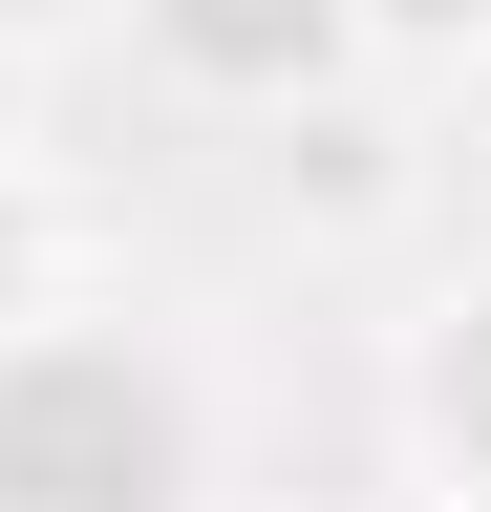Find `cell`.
<instances>
[{"instance_id":"cell-1","label":"cell","mask_w":491,"mask_h":512,"mask_svg":"<svg viewBox=\"0 0 491 512\" xmlns=\"http://www.w3.org/2000/svg\"><path fill=\"white\" fill-rule=\"evenodd\" d=\"M214 491V363L107 278L0 320V512H193Z\"/></svg>"},{"instance_id":"cell-2","label":"cell","mask_w":491,"mask_h":512,"mask_svg":"<svg viewBox=\"0 0 491 512\" xmlns=\"http://www.w3.org/2000/svg\"><path fill=\"white\" fill-rule=\"evenodd\" d=\"M107 22L150 43L171 107H235V128H299L363 86V0H107Z\"/></svg>"},{"instance_id":"cell-3","label":"cell","mask_w":491,"mask_h":512,"mask_svg":"<svg viewBox=\"0 0 491 512\" xmlns=\"http://www.w3.org/2000/svg\"><path fill=\"white\" fill-rule=\"evenodd\" d=\"M385 427H406V470L449 491V512H491V256L427 278V320L385 342Z\"/></svg>"},{"instance_id":"cell-4","label":"cell","mask_w":491,"mask_h":512,"mask_svg":"<svg viewBox=\"0 0 491 512\" xmlns=\"http://www.w3.org/2000/svg\"><path fill=\"white\" fill-rule=\"evenodd\" d=\"M86 278V214H65V171H0V320L22 299H65Z\"/></svg>"},{"instance_id":"cell-5","label":"cell","mask_w":491,"mask_h":512,"mask_svg":"<svg viewBox=\"0 0 491 512\" xmlns=\"http://www.w3.org/2000/svg\"><path fill=\"white\" fill-rule=\"evenodd\" d=\"M363 64H406V86H470V64H491V0H363Z\"/></svg>"},{"instance_id":"cell-6","label":"cell","mask_w":491,"mask_h":512,"mask_svg":"<svg viewBox=\"0 0 491 512\" xmlns=\"http://www.w3.org/2000/svg\"><path fill=\"white\" fill-rule=\"evenodd\" d=\"M0 43H22V64H65V43H107V0H0Z\"/></svg>"},{"instance_id":"cell-7","label":"cell","mask_w":491,"mask_h":512,"mask_svg":"<svg viewBox=\"0 0 491 512\" xmlns=\"http://www.w3.org/2000/svg\"><path fill=\"white\" fill-rule=\"evenodd\" d=\"M0 171H43V64L0 43Z\"/></svg>"},{"instance_id":"cell-8","label":"cell","mask_w":491,"mask_h":512,"mask_svg":"<svg viewBox=\"0 0 491 512\" xmlns=\"http://www.w3.org/2000/svg\"><path fill=\"white\" fill-rule=\"evenodd\" d=\"M321 512H449V491H427V470H385V491H321Z\"/></svg>"}]
</instances>
